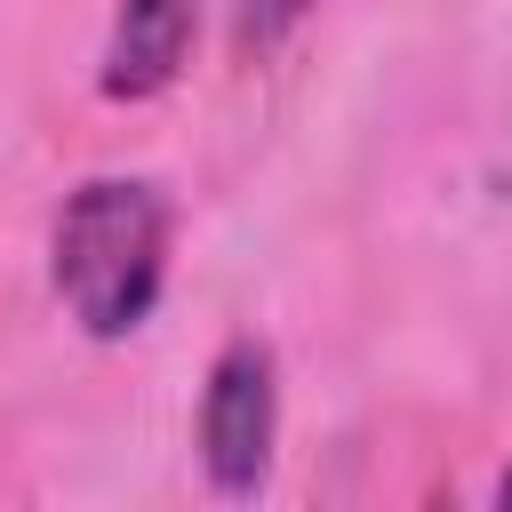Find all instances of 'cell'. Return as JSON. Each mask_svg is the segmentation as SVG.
Returning a JSON list of instances; mask_svg holds the SVG:
<instances>
[{
  "instance_id": "6da1fadb",
  "label": "cell",
  "mask_w": 512,
  "mask_h": 512,
  "mask_svg": "<svg viewBox=\"0 0 512 512\" xmlns=\"http://www.w3.org/2000/svg\"><path fill=\"white\" fill-rule=\"evenodd\" d=\"M48 272H56L64 312L96 344L136 336L168 280V200L136 176H88L56 216Z\"/></svg>"
},
{
  "instance_id": "5b68a950",
  "label": "cell",
  "mask_w": 512,
  "mask_h": 512,
  "mask_svg": "<svg viewBox=\"0 0 512 512\" xmlns=\"http://www.w3.org/2000/svg\"><path fill=\"white\" fill-rule=\"evenodd\" d=\"M496 504H504V512H512V472H504V480H496Z\"/></svg>"
},
{
  "instance_id": "7a4b0ae2",
  "label": "cell",
  "mask_w": 512,
  "mask_h": 512,
  "mask_svg": "<svg viewBox=\"0 0 512 512\" xmlns=\"http://www.w3.org/2000/svg\"><path fill=\"white\" fill-rule=\"evenodd\" d=\"M272 424H280V392H272V352L264 344H224L200 392V464L224 496H248L272 464Z\"/></svg>"
},
{
  "instance_id": "277c9868",
  "label": "cell",
  "mask_w": 512,
  "mask_h": 512,
  "mask_svg": "<svg viewBox=\"0 0 512 512\" xmlns=\"http://www.w3.org/2000/svg\"><path fill=\"white\" fill-rule=\"evenodd\" d=\"M304 16H312V0H240L232 32H240V48H248V56H272Z\"/></svg>"
},
{
  "instance_id": "3957f363",
  "label": "cell",
  "mask_w": 512,
  "mask_h": 512,
  "mask_svg": "<svg viewBox=\"0 0 512 512\" xmlns=\"http://www.w3.org/2000/svg\"><path fill=\"white\" fill-rule=\"evenodd\" d=\"M192 48V0H120L104 40V96H160L184 72Z\"/></svg>"
}]
</instances>
